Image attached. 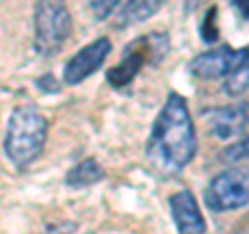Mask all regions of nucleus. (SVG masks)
<instances>
[{"mask_svg": "<svg viewBox=\"0 0 249 234\" xmlns=\"http://www.w3.org/2000/svg\"><path fill=\"white\" fill-rule=\"evenodd\" d=\"M197 153V137L189 106L181 93L170 91L145 145V158L156 174L175 176L189 166Z\"/></svg>", "mask_w": 249, "mask_h": 234, "instance_id": "obj_1", "label": "nucleus"}, {"mask_svg": "<svg viewBox=\"0 0 249 234\" xmlns=\"http://www.w3.org/2000/svg\"><path fill=\"white\" fill-rule=\"evenodd\" d=\"M48 139V120L36 106H17L4 135V153L17 168H27L42 155Z\"/></svg>", "mask_w": 249, "mask_h": 234, "instance_id": "obj_2", "label": "nucleus"}, {"mask_svg": "<svg viewBox=\"0 0 249 234\" xmlns=\"http://www.w3.org/2000/svg\"><path fill=\"white\" fill-rule=\"evenodd\" d=\"M170 50V40L164 31H152L147 35L135 37L123 50V58L119 65L106 71V81L114 89H123L135 79L143 65H158Z\"/></svg>", "mask_w": 249, "mask_h": 234, "instance_id": "obj_3", "label": "nucleus"}, {"mask_svg": "<svg viewBox=\"0 0 249 234\" xmlns=\"http://www.w3.org/2000/svg\"><path fill=\"white\" fill-rule=\"evenodd\" d=\"M73 19L67 0H37L34 11V44L40 56H54L71 35Z\"/></svg>", "mask_w": 249, "mask_h": 234, "instance_id": "obj_4", "label": "nucleus"}, {"mask_svg": "<svg viewBox=\"0 0 249 234\" xmlns=\"http://www.w3.org/2000/svg\"><path fill=\"white\" fill-rule=\"evenodd\" d=\"M249 189L247 174L239 168H229L218 172L204 191V201L212 212H232L247 205Z\"/></svg>", "mask_w": 249, "mask_h": 234, "instance_id": "obj_5", "label": "nucleus"}, {"mask_svg": "<svg viewBox=\"0 0 249 234\" xmlns=\"http://www.w3.org/2000/svg\"><path fill=\"white\" fill-rule=\"evenodd\" d=\"M243 65H247V48L232 50L231 46H220L197 54L189 62V73L197 79H224Z\"/></svg>", "mask_w": 249, "mask_h": 234, "instance_id": "obj_6", "label": "nucleus"}, {"mask_svg": "<svg viewBox=\"0 0 249 234\" xmlns=\"http://www.w3.org/2000/svg\"><path fill=\"white\" fill-rule=\"evenodd\" d=\"M110 50H112V42L108 40V37H98L96 42L83 46V48L77 54H73L65 65V71H62L65 83L67 85L83 83L88 77H91L104 65V60L108 58Z\"/></svg>", "mask_w": 249, "mask_h": 234, "instance_id": "obj_7", "label": "nucleus"}, {"mask_svg": "<svg viewBox=\"0 0 249 234\" xmlns=\"http://www.w3.org/2000/svg\"><path fill=\"white\" fill-rule=\"evenodd\" d=\"M170 214L177 226L178 234H204L206 232V220L201 216V209L197 205L196 197L189 189H183L170 197Z\"/></svg>", "mask_w": 249, "mask_h": 234, "instance_id": "obj_8", "label": "nucleus"}, {"mask_svg": "<svg viewBox=\"0 0 249 234\" xmlns=\"http://www.w3.org/2000/svg\"><path fill=\"white\" fill-rule=\"evenodd\" d=\"M210 127L218 139L237 137L247 129V104H232L224 108H216L210 114Z\"/></svg>", "mask_w": 249, "mask_h": 234, "instance_id": "obj_9", "label": "nucleus"}, {"mask_svg": "<svg viewBox=\"0 0 249 234\" xmlns=\"http://www.w3.org/2000/svg\"><path fill=\"white\" fill-rule=\"evenodd\" d=\"M160 6H162V0H127L124 6L119 11V15H116L114 25L123 29V27L143 23L147 19H152L160 11Z\"/></svg>", "mask_w": 249, "mask_h": 234, "instance_id": "obj_10", "label": "nucleus"}, {"mask_svg": "<svg viewBox=\"0 0 249 234\" xmlns=\"http://www.w3.org/2000/svg\"><path fill=\"white\" fill-rule=\"evenodd\" d=\"M104 176L106 170L102 168V164L93 158H88L69 170L65 176V184L71 186V189H83V186L98 184L100 181H104Z\"/></svg>", "mask_w": 249, "mask_h": 234, "instance_id": "obj_11", "label": "nucleus"}, {"mask_svg": "<svg viewBox=\"0 0 249 234\" xmlns=\"http://www.w3.org/2000/svg\"><path fill=\"white\" fill-rule=\"evenodd\" d=\"M247 83H249V68L247 65L239 67L237 71H232L231 75L224 77V91L231 98H239L247 91Z\"/></svg>", "mask_w": 249, "mask_h": 234, "instance_id": "obj_12", "label": "nucleus"}, {"mask_svg": "<svg viewBox=\"0 0 249 234\" xmlns=\"http://www.w3.org/2000/svg\"><path fill=\"white\" fill-rule=\"evenodd\" d=\"M199 33H201V42L204 44H216L220 37V27H218V9L210 6L206 11L204 19L199 23Z\"/></svg>", "mask_w": 249, "mask_h": 234, "instance_id": "obj_13", "label": "nucleus"}, {"mask_svg": "<svg viewBox=\"0 0 249 234\" xmlns=\"http://www.w3.org/2000/svg\"><path fill=\"white\" fill-rule=\"evenodd\" d=\"M119 4L121 0H89V9L96 21H106L108 17H112V13L116 11Z\"/></svg>", "mask_w": 249, "mask_h": 234, "instance_id": "obj_14", "label": "nucleus"}, {"mask_svg": "<svg viewBox=\"0 0 249 234\" xmlns=\"http://www.w3.org/2000/svg\"><path fill=\"white\" fill-rule=\"evenodd\" d=\"M227 155H229L232 162H239V160L247 158V139L243 137V139H241V141H237L235 145H231L229 150H227Z\"/></svg>", "mask_w": 249, "mask_h": 234, "instance_id": "obj_15", "label": "nucleus"}, {"mask_svg": "<svg viewBox=\"0 0 249 234\" xmlns=\"http://www.w3.org/2000/svg\"><path fill=\"white\" fill-rule=\"evenodd\" d=\"M37 85H40V89L44 91H58L60 85L56 83V79H54L52 75H44L42 79H37Z\"/></svg>", "mask_w": 249, "mask_h": 234, "instance_id": "obj_16", "label": "nucleus"}, {"mask_svg": "<svg viewBox=\"0 0 249 234\" xmlns=\"http://www.w3.org/2000/svg\"><path fill=\"white\" fill-rule=\"evenodd\" d=\"M232 2V6L237 9V13H239V17L243 19V21H247V17H249V11H247V0H231Z\"/></svg>", "mask_w": 249, "mask_h": 234, "instance_id": "obj_17", "label": "nucleus"}, {"mask_svg": "<svg viewBox=\"0 0 249 234\" xmlns=\"http://www.w3.org/2000/svg\"><path fill=\"white\" fill-rule=\"evenodd\" d=\"M243 234H245V232H243Z\"/></svg>", "mask_w": 249, "mask_h": 234, "instance_id": "obj_18", "label": "nucleus"}]
</instances>
